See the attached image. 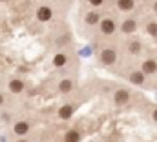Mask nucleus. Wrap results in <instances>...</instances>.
Returning a JSON list of instances; mask_svg holds the SVG:
<instances>
[{
    "label": "nucleus",
    "instance_id": "1",
    "mask_svg": "<svg viewBox=\"0 0 157 142\" xmlns=\"http://www.w3.org/2000/svg\"><path fill=\"white\" fill-rule=\"evenodd\" d=\"M115 60H117V53H115V49L106 47V49H102V51H101V62H102V64L112 66Z\"/></svg>",
    "mask_w": 157,
    "mask_h": 142
},
{
    "label": "nucleus",
    "instance_id": "2",
    "mask_svg": "<svg viewBox=\"0 0 157 142\" xmlns=\"http://www.w3.org/2000/svg\"><path fill=\"white\" fill-rule=\"evenodd\" d=\"M101 31H102L104 35H112V33H115V22H113L112 18H104V20L101 22Z\"/></svg>",
    "mask_w": 157,
    "mask_h": 142
},
{
    "label": "nucleus",
    "instance_id": "3",
    "mask_svg": "<svg viewBox=\"0 0 157 142\" xmlns=\"http://www.w3.org/2000/svg\"><path fill=\"white\" fill-rule=\"evenodd\" d=\"M37 18H39L40 22H48L49 18H51V9L48 7V6H42L37 9Z\"/></svg>",
    "mask_w": 157,
    "mask_h": 142
},
{
    "label": "nucleus",
    "instance_id": "4",
    "mask_svg": "<svg viewBox=\"0 0 157 142\" xmlns=\"http://www.w3.org/2000/svg\"><path fill=\"white\" fill-rule=\"evenodd\" d=\"M73 111H75V107L73 106H62L60 107V111H59V117L62 118V120H68V118H71V115H73Z\"/></svg>",
    "mask_w": 157,
    "mask_h": 142
},
{
    "label": "nucleus",
    "instance_id": "5",
    "mask_svg": "<svg viewBox=\"0 0 157 142\" xmlns=\"http://www.w3.org/2000/svg\"><path fill=\"white\" fill-rule=\"evenodd\" d=\"M157 71V62L155 60H146L144 64H143V73L144 75H154Z\"/></svg>",
    "mask_w": 157,
    "mask_h": 142
},
{
    "label": "nucleus",
    "instance_id": "6",
    "mask_svg": "<svg viewBox=\"0 0 157 142\" xmlns=\"http://www.w3.org/2000/svg\"><path fill=\"white\" fill-rule=\"evenodd\" d=\"M128 100H130V93H128L126 89L115 91V102H117V104H126Z\"/></svg>",
    "mask_w": 157,
    "mask_h": 142
},
{
    "label": "nucleus",
    "instance_id": "7",
    "mask_svg": "<svg viewBox=\"0 0 157 142\" xmlns=\"http://www.w3.org/2000/svg\"><path fill=\"white\" fill-rule=\"evenodd\" d=\"M135 29H137V22H135V20L128 18V20L122 22V31H124V33H133Z\"/></svg>",
    "mask_w": 157,
    "mask_h": 142
},
{
    "label": "nucleus",
    "instance_id": "8",
    "mask_svg": "<svg viewBox=\"0 0 157 142\" xmlns=\"http://www.w3.org/2000/svg\"><path fill=\"white\" fill-rule=\"evenodd\" d=\"M13 131H15L17 135H26V133L29 131V124H28V122H17L15 128H13Z\"/></svg>",
    "mask_w": 157,
    "mask_h": 142
},
{
    "label": "nucleus",
    "instance_id": "9",
    "mask_svg": "<svg viewBox=\"0 0 157 142\" xmlns=\"http://www.w3.org/2000/svg\"><path fill=\"white\" fill-rule=\"evenodd\" d=\"M133 6H135L133 0H117V7L121 11H132Z\"/></svg>",
    "mask_w": 157,
    "mask_h": 142
},
{
    "label": "nucleus",
    "instance_id": "10",
    "mask_svg": "<svg viewBox=\"0 0 157 142\" xmlns=\"http://www.w3.org/2000/svg\"><path fill=\"white\" fill-rule=\"evenodd\" d=\"M22 89H24V82H22V80H11V82H9V91L20 93Z\"/></svg>",
    "mask_w": 157,
    "mask_h": 142
},
{
    "label": "nucleus",
    "instance_id": "11",
    "mask_svg": "<svg viewBox=\"0 0 157 142\" xmlns=\"http://www.w3.org/2000/svg\"><path fill=\"white\" fill-rule=\"evenodd\" d=\"M130 82H133V84H143V82H144V73H143V71L132 73V75H130Z\"/></svg>",
    "mask_w": 157,
    "mask_h": 142
},
{
    "label": "nucleus",
    "instance_id": "12",
    "mask_svg": "<svg viewBox=\"0 0 157 142\" xmlns=\"http://www.w3.org/2000/svg\"><path fill=\"white\" fill-rule=\"evenodd\" d=\"M59 89H60L62 93H70V91L73 89V82H71L70 78H64V80L60 82V86H59Z\"/></svg>",
    "mask_w": 157,
    "mask_h": 142
},
{
    "label": "nucleus",
    "instance_id": "13",
    "mask_svg": "<svg viewBox=\"0 0 157 142\" xmlns=\"http://www.w3.org/2000/svg\"><path fill=\"white\" fill-rule=\"evenodd\" d=\"M66 62H68V58H66V55H62V53H57L55 58H53V64H55L57 68H62Z\"/></svg>",
    "mask_w": 157,
    "mask_h": 142
},
{
    "label": "nucleus",
    "instance_id": "14",
    "mask_svg": "<svg viewBox=\"0 0 157 142\" xmlns=\"http://www.w3.org/2000/svg\"><path fill=\"white\" fill-rule=\"evenodd\" d=\"M128 51H130L132 55H139V53H141V42H137V40L130 42V46H128Z\"/></svg>",
    "mask_w": 157,
    "mask_h": 142
},
{
    "label": "nucleus",
    "instance_id": "15",
    "mask_svg": "<svg viewBox=\"0 0 157 142\" xmlns=\"http://www.w3.org/2000/svg\"><path fill=\"white\" fill-rule=\"evenodd\" d=\"M99 18H101V17H99L97 13H93V11H91V13H88V15H86V24L93 26V24H97V22H99Z\"/></svg>",
    "mask_w": 157,
    "mask_h": 142
},
{
    "label": "nucleus",
    "instance_id": "16",
    "mask_svg": "<svg viewBox=\"0 0 157 142\" xmlns=\"http://www.w3.org/2000/svg\"><path fill=\"white\" fill-rule=\"evenodd\" d=\"M66 142H78L80 140V135H78L77 131H70V133H66Z\"/></svg>",
    "mask_w": 157,
    "mask_h": 142
},
{
    "label": "nucleus",
    "instance_id": "17",
    "mask_svg": "<svg viewBox=\"0 0 157 142\" xmlns=\"http://www.w3.org/2000/svg\"><path fill=\"white\" fill-rule=\"evenodd\" d=\"M148 33L157 36V22H150V24H148Z\"/></svg>",
    "mask_w": 157,
    "mask_h": 142
},
{
    "label": "nucleus",
    "instance_id": "18",
    "mask_svg": "<svg viewBox=\"0 0 157 142\" xmlns=\"http://www.w3.org/2000/svg\"><path fill=\"white\" fill-rule=\"evenodd\" d=\"M88 2H90L91 6H95V7H97V6H101V4H102L104 0H88Z\"/></svg>",
    "mask_w": 157,
    "mask_h": 142
},
{
    "label": "nucleus",
    "instance_id": "19",
    "mask_svg": "<svg viewBox=\"0 0 157 142\" xmlns=\"http://www.w3.org/2000/svg\"><path fill=\"white\" fill-rule=\"evenodd\" d=\"M154 120H155V122H157V109H155V111H154Z\"/></svg>",
    "mask_w": 157,
    "mask_h": 142
},
{
    "label": "nucleus",
    "instance_id": "20",
    "mask_svg": "<svg viewBox=\"0 0 157 142\" xmlns=\"http://www.w3.org/2000/svg\"><path fill=\"white\" fill-rule=\"evenodd\" d=\"M0 104H4V95H0Z\"/></svg>",
    "mask_w": 157,
    "mask_h": 142
},
{
    "label": "nucleus",
    "instance_id": "21",
    "mask_svg": "<svg viewBox=\"0 0 157 142\" xmlns=\"http://www.w3.org/2000/svg\"><path fill=\"white\" fill-rule=\"evenodd\" d=\"M154 9H155V11H157V2H155V4H154Z\"/></svg>",
    "mask_w": 157,
    "mask_h": 142
},
{
    "label": "nucleus",
    "instance_id": "22",
    "mask_svg": "<svg viewBox=\"0 0 157 142\" xmlns=\"http://www.w3.org/2000/svg\"><path fill=\"white\" fill-rule=\"evenodd\" d=\"M18 142H28V140H18Z\"/></svg>",
    "mask_w": 157,
    "mask_h": 142
},
{
    "label": "nucleus",
    "instance_id": "23",
    "mask_svg": "<svg viewBox=\"0 0 157 142\" xmlns=\"http://www.w3.org/2000/svg\"><path fill=\"white\" fill-rule=\"evenodd\" d=\"M0 2H4V0H0Z\"/></svg>",
    "mask_w": 157,
    "mask_h": 142
}]
</instances>
